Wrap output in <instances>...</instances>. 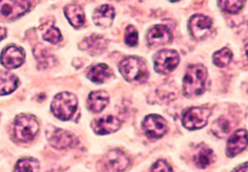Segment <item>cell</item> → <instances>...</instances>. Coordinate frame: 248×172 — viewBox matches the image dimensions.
I'll use <instances>...</instances> for the list:
<instances>
[{"mask_svg":"<svg viewBox=\"0 0 248 172\" xmlns=\"http://www.w3.org/2000/svg\"><path fill=\"white\" fill-rule=\"evenodd\" d=\"M207 69L202 64L188 66L183 79V92L187 97H197L206 90Z\"/></svg>","mask_w":248,"mask_h":172,"instance_id":"1","label":"cell"},{"mask_svg":"<svg viewBox=\"0 0 248 172\" xmlns=\"http://www.w3.org/2000/svg\"><path fill=\"white\" fill-rule=\"evenodd\" d=\"M78 100L72 93H60L54 98L51 104L52 114L61 121H67L73 118L77 111Z\"/></svg>","mask_w":248,"mask_h":172,"instance_id":"2","label":"cell"},{"mask_svg":"<svg viewBox=\"0 0 248 172\" xmlns=\"http://www.w3.org/2000/svg\"><path fill=\"white\" fill-rule=\"evenodd\" d=\"M119 70L124 79L128 82L143 83L148 77V69H147L144 60L138 57H127L123 59L119 64Z\"/></svg>","mask_w":248,"mask_h":172,"instance_id":"3","label":"cell"},{"mask_svg":"<svg viewBox=\"0 0 248 172\" xmlns=\"http://www.w3.org/2000/svg\"><path fill=\"white\" fill-rule=\"evenodd\" d=\"M40 130V124L35 116L31 115H18L14 124V134L21 143H27L33 139Z\"/></svg>","mask_w":248,"mask_h":172,"instance_id":"4","label":"cell"},{"mask_svg":"<svg viewBox=\"0 0 248 172\" xmlns=\"http://www.w3.org/2000/svg\"><path fill=\"white\" fill-rule=\"evenodd\" d=\"M211 112L207 107H191L182 115V124L189 130L203 128L207 124Z\"/></svg>","mask_w":248,"mask_h":172,"instance_id":"5","label":"cell"},{"mask_svg":"<svg viewBox=\"0 0 248 172\" xmlns=\"http://www.w3.org/2000/svg\"><path fill=\"white\" fill-rule=\"evenodd\" d=\"M179 55L174 50H161L154 56V68L160 74L174 72L179 64Z\"/></svg>","mask_w":248,"mask_h":172,"instance_id":"6","label":"cell"},{"mask_svg":"<svg viewBox=\"0 0 248 172\" xmlns=\"http://www.w3.org/2000/svg\"><path fill=\"white\" fill-rule=\"evenodd\" d=\"M130 164V160L125 153L114 148L108 151L103 159V165L108 172H124Z\"/></svg>","mask_w":248,"mask_h":172,"instance_id":"7","label":"cell"},{"mask_svg":"<svg viewBox=\"0 0 248 172\" xmlns=\"http://www.w3.org/2000/svg\"><path fill=\"white\" fill-rule=\"evenodd\" d=\"M146 136L150 139H158L168 131L167 121L158 115H147L142 124Z\"/></svg>","mask_w":248,"mask_h":172,"instance_id":"8","label":"cell"},{"mask_svg":"<svg viewBox=\"0 0 248 172\" xmlns=\"http://www.w3.org/2000/svg\"><path fill=\"white\" fill-rule=\"evenodd\" d=\"M30 4L29 1L1 0L0 1V18L5 20L18 19L29 11Z\"/></svg>","mask_w":248,"mask_h":172,"instance_id":"9","label":"cell"},{"mask_svg":"<svg viewBox=\"0 0 248 172\" xmlns=\"http://www.w3.org/2000/svg\"><path fill=\"white\" fill-rule=\"evenodd\" d=\"M212 22L204 14L192 15L188 22V29L192 37L197 41L204 40L210 32Z\"/></svg>","mask_w":248,"mask_h":172,"instance_id":"10","label":"cell"},{"mask_svg":"<svg viewBox=\"0 0 248 172\" xmlns=\"http://www.w3.org/2000/svg\"><path fill=\"white\" fill-rule=\"evenodd\" d=\"M25 60V53L17 45H9L2 51L0 62L7 69L20 67Z\"/></svg>","mask_w":248,"mask_h":172,"instance_id":"11","label":"cell"},{"mask_svg":"<svg viewBox=\"0 0 248 172\" xmlns=\"http://www.w3.org/2000/svg\"><path fill=\"white\" fill-rule=\"evenodd\" d=\"M46 136H48L50 144L53 147L58 148V150H64V148L71 147L75 145L76 143V137L72 133L63 129L54 128L53 130L48 131Z\"/></svg>","mask_w":248,"mask_h":172,"instance_id":"12","label":"cell"},{"mask_svg":"<svg viewBox=\"0 0 248 172\" xmlns=\"http://www.w3.org/2000/svg\"><path fill=\"white\" fill-rule=\"evenodd\" d=\"M172 33L168 27L164 25H156L149 29L147 33V42L149 45L159 46L166 45L172 41Z\"/></svg>","mask_w":248,"mask_h":172,"instance_id":"13","label":"cell"},{"mask_svg":"<svg viewBox=\"0 0 248 172\" xmlns=\"http://www.w3.org/2000/svg\"><path fill=\"white\" fill-rule=\"evenodd\" d=\"M247 147V132L245 129L237 130L230 136L227 143V155L235 157Z\"/></svg>","mask_w":248,"mask_h":172,"instance_id":"14","label":"cell"},{"mask_svg":"<svg viewBox=\"0 0 248 172\" xmlns=\"http://www.w3.org/2000/svg\"><path fill=\"white\" fill-rule=\"evenodd\" d=\"M121 126V122L113 115H107L92 122V129L98 135L111 134L117 131Z\"/></svg>","mask_w":248,"mask_h":172,"instance_id":"15","label":"cell"},{"mask_svg":"<svg viewBox=\"0 0 248 172\" xmlns=\"http://www.w3.org/2000/svg\"><path fill=\"white\" fill-rule=\"evenodd\" d=\"M115 11L111 5H102L93 13V22L96 26L108 27L114 21Z\"/></svg>","mask_w":248,"mask_h":172,"instance_id":"16","label":"cell"},{"mask_svg":"<svg viewBox=\"0 0 248 172\" xmlns=\"http://www.w3.org/2000/svg\"><path fill=\"white\" fill-rule=\"evenodd\" d=\"M112 74L113 72L111 68L104 63L92 65L86 72V75L88 79L95 84L105 83L107 80L110 79Z\"/></svg>","mask_w":248,"mask_h":172,"instance_id":"17","label":"cell"},{"mask_svg":"<svg viewBox=\"0 0 248 172\" xmlns=\"http://www.w3.org/2000/svg\"><path fill=\"white\" fill-rule=\"evenodd\" d=\"M108 103V95L106 91L91 92L87 99V108L90 112L98 114L103 112Z\"/></svg>","mask_w":248,"mask_h":172,"instance_id":"18","label":"cell"},{"mask_svg":"<svg viewBox=\"0 0 248 172\" xmlns=\"http://www.w3.org/2000/svg\"><path fill=\"white\" fill-rule=\"evenodd\" d=\"M65 17L71 25L75 28H79L85 23V14L82 7L78 4H69L64 9Z\"/></svg>","mask_w":248,"mask_h":172,"instance_id":"19","label":"cell"},{"mask_svg":"<svg viewBox=\"0 0 248 172\" xmlns=\"http://www.w3.org/2000/svg\"><path fill=\"white\" fill-rule=\"evenodd\" d=\"M19 85L18 77L7 72H0V96L7 95L17 89Z\"/></svg>","mask_w":248,"mask_h":172,"instance_id":"20","label":"cell"},{"mask_svg":"<svg viewBox=\"0 0 248 172\" xmlns=\"http://www.w3.org/2000/svg\"><path fill=\"white\" fill-rule=\"evenodd\" d=\"M236 123L227 116H220V118L214 122L212 125V131L218 138H223L229 135L231 131L235 128Z\"/></svg>","mask_w":248,"mask_h":172,"instance_id":"21","label":"cell"},{"mask_svg":"<svg viewBox=\"0 0 248 172\" xmlns=\"http://www.w3.org/2000/svg\"><path fill=\"white\" fill-rule=\"evenodd\" d=\"M214 160H215V156L213 151L207 146L201 147L199 152L195 155V157H193V161H195L197 167L202 169L210 166L214 162Z\"/></svg>","mask_w":248,"mask_h":172,"instance_id":"22","label":"cell"},{"mask_svg":"<svg viewBox=\"0 0 248 172\" xmlns=\"http://www.w3.org/2000/svg\"><path fill=\"white\" fill-rule=\"evenodd\" d=\"M107 42L104 37L98 35H91L84 40V50L88 51L90 54H100L106 49Z\"/></svg>","mask_w":248,"mask_h":172,"instance_id":"23","label":"cell"},{"mask_svg":"<svg viewBox=\"0 0 248 172\" xmlns=\"http://www.w3.org/2000/svg\"><path fill=\"white\" fill-rule=\"evenodd\" d=\"M14 172H40V163L33 158H24L17 162Z\"/></svg>","mask_w":248,"mask_h":172,"instance_id":"24","label":"cell"},{"mask_svg":"<svg viewBox=\"0 0 248 172\" xmlns=\"http://www.w3.org/2000/svg\"><path fill=\"white\" fill-rule=\"evenodd\" d=\"M232 60V53L230 49L224 48L213 54V63L218 67H226Z\"/></svg>","mask_w":248,"mask_h":172,"instance_id":"25","label":"cell"},{"mask_svg":"<svg viewBox=\"0 0 248 172\" xmlns=\"http://www.w3.org/2000/svg\"><path fill=\"white\" fill-rule=\"evenodd\" d=\"M218 4L222 11L229 14H237L238 12L242 10L245 1H242V0L241 1H240V0H238V1H219Z\"/></svg>","mask_w":248,"mask_h":172,"instance_id":"26","label":"cell"},{"mask_svg":"<svg viewBox=\"0 0 248 172\" xmlns=\"http://www.w3.org/2000/svg\"><path fill=\"white\" fill-rule=\"evenodd\" d=\"M43 37L45 41L49 42L51 43H58L62 41V35L60 33L59 29H57L56 27H50L49 29H46Z\"/></svg>","mask_w":248,"mask_h":172,"instance_id":"27","label":"cell"},{"mask_svg":"<svg viewBox=\"0 0 248 172\" xmlns=\"http://www.w3.org/2000/svg\"><path fill=\"white\" fill-rule=\"evenodd\" d=\"M124 42L129 46H136L138 44V31L134 26H127L124 35Z\"/></svg>","mask_w":248,"mask_h":172,"instance_id":"28","label":"cell"},{"mask_svg":"<svg viewBox=\"0 0 248 172\" xmlns=\"http://www.w3.org/2000/svg\"><path fill=\"white\" fill-rule=\"evenodd\" d=\"M150 172H174V170L166 161L159 160L153 164Z\"/></svg>","mask_w":248,"mask_h":172,"instance_id":"29","label":"cell"},{"mask_svg":"<svg viewBox=\"0 0 248 172\" xmlns=\"http://www.w3.org/2000/svg\"><path fill=\"white\" fill-rule=\"evenodd\" d=\"M232 172H247V163H243L242 165L238 166L237 168H235Z\"/></svg>","mask_w":248,"mask_h":172,"instance_id":"30","label":"cell"},{"mask_svg":"<svg viewBox=\"0 0 248 172\" xmlns=\"http://www.w3.org/2000/svg\"><path fill=\"white\" fill-rule=\"evenodd\" d=\"M6 36V29L3 27H0V42H1L3 38Z\"/></svg>","mask_w":248,"mask_h":172,"instance_id":"31","label":"cell"}]
</instances>
